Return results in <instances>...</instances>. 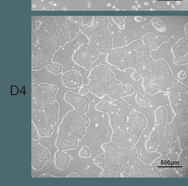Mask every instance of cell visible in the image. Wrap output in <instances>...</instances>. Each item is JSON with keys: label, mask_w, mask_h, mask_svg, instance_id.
<instances>
[{"label": "cell", "mask_w": 188, "mask_h": 186, "mask_svg": "<svg viewBox=\"0 0 188 186\" xmlns=\"http://www.w3.org/2000/svg\"><path fill=\"white\" fill-rule=\"evenodd\" d=\"M31 68L32 70H38L46 67L52 62L53 56L38 46L32 44Z\"/></svg>", "instance_id": "2e32d148"}, {"label": "cell", "mask_w": 188, "mask_h": 186, "mask_svg": "<svg viewBox=\"0 0 188 186\" xmlns=\"http://www.w3.org/2000/svg\"><path fill=\"white\" fill-rule=\"evenodd\" d=\"M181 150L188 148V112L175 114L172 122Z\"/></svg>", "instance_id": "5bb4252c"}, {"label": "cell", "mask_w": 188, "mask_h": 186, "mask_svg": "<svg viewBox=\"0 0 188 186\" xmlns=\"http://www.w3.org/2000/svg\"><path fill=\"white\" fill-rule=\"evenodd\" d=\"M170 105L175 114L188 112V88L179 81L167 92Z\"/></svg>", "instance_id": "8fae6325"}, {"label": "cell", "mask_w": 188, "mask_h": 186, "mask_svg": "<svg viewBox=\"0 0 188 186\" xmlns=\"http://www.w3.org/2000/svg\"><path fill=\"white\" fill-rule=\"evenodd\" d=\"M55 96L44 92L39 85L31 86V120L41 137H51L58 122L60 105Z\"/></svg>", "instance_id": "7a4b0ae2"}, {"label": "cell", "mask_w": 188, "mask_h": 186, "mask_svg": "<svg viewBox=\"0 0 188 186\" xmlns=\"http://www.w3.org/2000/svg\"><path fill=\"white\" fill-rule=\"evenodd\" d=\"M142 41L147 49L151 52L158 49L163 42H168L169 39L165 37L158 36L151 33H147L143 37Z\"/></svg>", "instance_id": "44dd1931"}, {"label": "cell", "mask_w": 188, "mask_h": 186, "mask_svg": "<svg viewBox=\"0 0 188 186\" xmlns=\"http://www.w3.org/2000/svg\"><path fill=\"white\" fill-rule=\"evenodd\" d=\"M175 170L182 177H188V148L181 150Z\"/></svg>", "instance_id": "7402d4cb"}, {"label": "cell", "mask_w": 188, "mask_h": 186, "mask_svg": "<svg viewBox=\"0 0 188 186\" xmlns=\"http://www.w3.org/2000/svg\"><path fill=\"white\" fill-rule=\"evenodd\" d=\"M46 67L47 69L56 76L61 73L63 69L62 65L58 63L53 62L49 64Z\"/></svg>", "instance_id": "484cf974"}, {"label": "cell", "mask_w": 188, "mask_h": 186, "mask_svg": "<svg viewBox=\"0 0 188 186\" xmlns=\"http://www.w3.org/2000/svg\"><path fill=\"white\" fill-rule=\"evenodd\" d=\"M90 124L89 119L85 114L75 109L68 112L58 127L55 143L58 150L77 148L79 142L86 135Z\"/></svg>", "instance_id": "277c9868"}, {"label": "cell", "mask_w": 188, "mask_h": 186, "mask_svg": "<svg viewBox=\"0 0 188 186\" xmlns=\"http://www.w3.org/2000/svg\"><path fill=\"white\" fill-rule=\"evenodd\" d=\"M92 152L87 146H83L79 152V156L82 158H89L91 157Z\"/></svg>", "instance_id": "f1b7e54d"}, {"label": "cell", "mask_w": 188, "mask_h": 186, "mask_svg": "<svg viewBox=\"0 0 188 186\" xmlns=\"http://www.w3.org/2000/svg\"><path fill=\"white\" fill-rule=\"evenodd\" d=\"M135 99L136 103L140 106L142 107H149L151 100L142 95L139 92H137L136 94Z\"/></svg>", "instance_id": "4316f807"}, {"label": "cell", "mask_w": 188, "mask_h": 186, "mask_svg": "<svg viewBox=\"0 0 188 186\" xmlns=\"http://www.w3.org/2000/svg\"><path fill=\"white\" fill-rule=\"evenodd\" d=\"M106 61L120 71L133 69L135 71L131 77L137 81L147 76L153 67L154 60L142 40L138 39L122 47L112 49L108 54Z\"/></svg>", "instance_id": "6da1fadb"}, {"label": "cell", "mask_w": 188, "mask_h": 186, "mask_svg": "<svg viewBox=\"0 0 188 186\" xmlns=\"http://www.w3.org/2000/svg\"><path fill=\"white\" fill-rule=\"evenodd\" d=\"M67 177H80L78 174L75 173H71L68 174Z\"/></svg>", "instance_id": "1f68e13d"}, {"label": "cell", "mask_w": 188, "mask_h": 186, "mask_svg": "<svg viewBox=\"0 0 188 186\" xmlns=\"http://www.w3.org/2000/svg\"><path fill=\"white\" fill-rule=\"evenodd\" d=\"M135 110L133 107L122 99L114 100L110 103L107 114L112 133L119 132L124 128L130 113Z\"/></svg>", "instance_id": "30bf717a"}, {"label": "cell", "mask_w": 188, "mask_h": 186, "mask_svg": "<svg viewBox=\"0 0 188 186\" xmlns=\"http://www.w3.org/2000/svg\"><path fill=\"white\" fill-rule=\"evenodd\" d=\"M89 92V87L88 84H84L82 85L80 87L79 90V94L82 95H85L86 94Z\"/></svg>", "instance_id": "f546056e"}, {"label": "cell", "mask_w": 188, "mask_h": 186, "mask_svg": "<svg viewBox=\"0 0 188 186\" xmlns=\"http://www.w3.org/2000/svg\"><path fill=\"white\" fill-rule=\"evenodd\" d=\"M82 33L87 37L89 43L103 54L107 55L112 49L113 40L107 26H82Z\"/></svg>", "instance_id": "9c48e42d"}, {"label": "cell", "mask_w": 188, "mask_h": 186, "mask_svg": "<svg viewBox=\"0 0 188 186\" xmlns=\"http://www.w3.org/2000/svg\"><path fill=\"white\" fill-rule=\"evenodd\" d=\"M178 139L172 123L164 122L155 125L145 143V148L148 152H157L167 155L173 150Z\"/></svg>", "instance_id": "52a82bcc"}, {"label": "cell", "mask_w": 188, "mask_h": 186, "mask_svg": "<svg viewBox=\"0 0 188 186\" xmlns=\"http://www.w3.org/2000/svg\"><path fill=\"white\" fill-rule=\"evenodd\" d=\"M154 114L155 118V125L162 124L167 121V111L163 106H160L157 108L154 111Z\"/></svg>", "instance_id": "d4e9b609"}, {"label": "cell", "mask_w": 188, "mask_h": 186, "mask_svg": "<svg viewBox=\"0 0 188 186\" xmlns=\"http://www.w3.org/2000/svg\"></svg>", "instance_id": "836d02e7"}, {"label": "cell", "mask_w": 188, "mask_h": 186, "mask_svg": "<svg viewBox=\"0 0 188 186\" xmlns=\"http://www.w3.org/2000/svg\"><path fill=\"white\" fill-rule=\"evenodd\" d=\"M87 79L89 92L99 98L107 94L109 88L115 80V75L110 67L99 64L90 71Z\"/></svg>", "instance_id": "ba28073f"}, {"label": "cell", "mask_w": 188, "mask_h": 186, "mask_svg": "<svg viewBox=\"0 0 188 186\" xmlns=\"http://www.w3.org/2000/svg\"><path fill=\"white\" fill-rule=\"evenodd\" d=\"M61 81L64 87L70 89H75L82 85L81 75L74 70H69L62 74Z\"/></svg>", "instance_id": "ffe728a7"}, {"label": "cell", "mask_w": 188, "mask_h": 186, "mask_svg": "<svg viewBox=\"0 0 188 186\" xmlns=\"http://www.w3.org/2000/svg\"><path fill=\"white\" fill-rule=\"evenodd\" d=\"M178 77L180 79H183L186 78V75L184 70H182L179 72Z\"/></svg>", "instance_id": "4dcf8cb0"}, {"label": "cell", "mask_w": 188, "mask_h": 186, "mask_svg": "<svg viewBox=\"0 0 188 186\" xmlns=\"http://www.w3.org/2000/svg\"><path fill=\"white\" fill-rule=\"evenodd\" d=\"M71 157L63 150H58L54 156V164L57 169L61 170H67L68 166Z\"/></svg>", "instance_id": "603a6c76"}, {"label": "cell", "mask_w": 188, "mask_h": 186, "mask_svg": "<svg viewBox=\"0 0 188 186\" xmlns=\"http://www.w3.org/2000/svg\"><path fill=\"white\" fill-rule=\"evenodd\" d=\"M64 99L66 103L70 104L74 109L79 112L85 114L89 111L90 99L85 95L68 90L64 94Z\"/></svg>", "instance_id": "e0dca14e"}, {"label": "cell", "mask_w": 188, "mask_h": 186, "mask_svg": "<svg viewBox=\"0 0 188 186\" xmlns=\"http://www.w3.org/2000/svg\"><path fill=\"white\" fill-rule=\"evenodd\" d=\"M143 78L144 91L151 95L167 92L178 81L173 77L168 63L162 59L154 60L153 69L147 77Z\"/></svg>", "instance_id": "5b68a950"}, {"label": "cell", "mask_w": 188, "mask_h": 186, "mask_svg": "<svg viewBox=\"0 0 188 186\" xmlns=\"http://www.w3.org/2000/svg\"><path fill=\"white\" fill-rule=\"evenodd\" d=\"M135 91L134 88L130 84L124 85L120 81L115 79L109 88L107 95L111 99L118 100L132 96Z\"/></svg>", "instance_id": "ac0fdd59"}, {"label": "cell", "mask_w": 188, "mask_h": 186, "mask_svg": "<svg viewBox=\"0 0 188 186\" xmlns=\"http://www.w3.org/2000/svg\"><path fill=\"white\" fill-rule=\"evenodd\" d=\"M102 148L104 153L94 160L95 164L103 170L100 177H122L138 157L135 148L120 147L111 141L103 144Z\"/></svg>", "instance_id": "3957f363"}, {"label": "cell", "mask_w": 188, "mask_h": 186, "mask_svg": "<svg viewBox=\"0 0 188 186\" xmlns=\"http://www.w3.org/2000/svg\"><path fill=\"white\" fill-rule=\"evenodd\" d=\"M110 103L106 101H102L99 102L95 106L94 108L96 110L101 112L107 113Z\"/></svg>", "instance_id": "83f0119b"}, {"label": "cell", "mask_w": 188, "mask_h": 186, "mask_svg": "<svg viewBox=\"0 0 188 186\" xmlns=\"http://www.w3.org/2000/svg\"><path fill=\"white\" fill-rule=\"evenodd\" d=\"M147 124V121L143 114L134 110L130 113L124 128L119 132L112 133L110 141L120 147L133 148Z\"/></svg>", "instance_id": "8992f818"}, {"label": "cell", "mask_w": 188, "mask_h": 186, "mask_svg": "<svg viewBox=\"0 0 188 186\" xmlns=\"http://www.w3.org/2000/svg\"><path fill=\"white\" fill-rule=\"evenodd\" d=\"M162 175L151 165L145 164L137 157L131 167L123 172L122 177H161Z\"/></svg>", "instance_id": "4fadbf2b"}, {"label": "cell", "mask_w": 188, "mask_h": 186, "mask_svg": "<svg viewBox=\"0 0 188 186\" xmlns=\"http://www.w3.org/2000/svg\"><path fill=\"white\" fill-rule=\"evenodd\" d=\"M39 177H55V176H50L49 174H42Z\"/></svg>", "instance_id": "d6a6232c"}, {"label": "cell", "mask_w": 188, "mask_h": 186, "mask_svg": "<svg viewBox=\"0 0 188 186\" xmlns=\"http://www.w3.org/2000/svg\"><path fill=\"white\" fill-rule=\"evenodd\" d=\"M51 158L50 152L38 140H31V166L34 170L39 171L44 166Z\"/></svg>", "instance_id": "9a60e30c"}, {"label": "cell", "mask_w": 188, "mask_h": 186, "mask_svg": "<svg viewBox=\"0 0 188 186\" xmlns=\"http://www.w3.org/2000/svg\"><path fill=\"white\" fill-rule=\"evenodd\" d=\"M100 54L99 50L90 43H84L72 55V59L78 66L89 70Z\"/></svg>", "instance_id": "7c38bea8"}, {"label": "cell", "mask_w": 188, "mask_h": 186, "mask_svg": "<svg viewBox=\"0 0 188 186\" xmlns=\"http://www.w3.org/2000/svg\"><path fill=\"white\" fill-rule=\"evenodd\" d=\"M176 65L188 64V39H181L171 48Z\"/></svg>", "instance_id": "d6986e66"}, {"label": "cell", "mask_w": 188, "mask_h": 186, "mask_svg": "<svg viewBox=\"0 0 188 186\" xmlns=\"http://www.w3.org/2000/svg\"><path fill=\"white\" fill-rule=\"evenodd\" d=\"M170 161L167 155L161 156L154 160L151 164V166L159 171H163L168 168L169 166Z\"/></svg>", "instance_id": "cb8c5ba5"}]
</instances>
